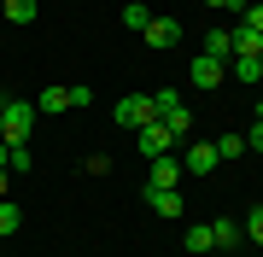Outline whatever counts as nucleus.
Returning <instances> with one entry per match:
<instances>
[{
	"label": "nucleus",
	"instance_id": "obj_1",
	"mask_svg": "<svg viewBox=\"0 0 263 257\" xmlns=\"http://www.w3.org/2000/svg\"><path fill=\"white\" fill-rule=\"evenodd\" d=\"M35 123H41V111H35V100H6L0 105V141H29L35 134Z\"/></svg>",
	"mask_w": 263,
	"mask_h": 257
},
{
	"label": "nucleus",
	"instance_id": "obj_2",
	"mask_svg": "<svg viewBox=\"0 0 263 257\" xmlns=\"http://www.w3.org/2000/svg\"><path fill=\"white\" fill-rule=\"evenodd\" d=\"M158 117V105H152V94H129V100H117V123L123 129H141Z\"/></svg>",
	"mask_w": 263,
	"mask_h": 257
},
{
	"label": "nucleus",
	"instance_id": "obj_3",
	"mask_svg": "<svg viewBox=\"0 0 263 257\" xmlns=\"http://www.w3.org/2000/svg\"><path fill=\"white\" fill-rule=\"evenodd\" d=\"M181 175H187V170H181V158H170V152L152 158V170H146V193H170Z\"/></svg>",
	"mask_w": 263,
	"mask_h": 257
},
{
	"label": "nucleus",
	"instance_id": "obj_4",
	"mask_svg": "<svg viewBox=\"0 0 263 257\" xmlns=\"http://www.w3.org/2000/svg\"><path fill=\"white\" fill-rule=\"evenodd\" d=\"M170 146H176V134H170L158 117H152V123H141V158H146V164H152V158H164Z\"/></svg>",
	"mask_w": 263,
	"mask_h": 257
},
{
	"label": "nucleus",
	"instance_id": "obj_5",
	"mask_svg": "<svg viewBox=\"0 0 263 257\" xmlns=\"http://www.w3.org/2000/svg\"><path fill=\"white\" fill-rule=\"evenodd\" d=\"M199 53H205V58H222V65H228V58H234V29H222V24L205 29V35H199Z\"/></svg>",
	"mask_w": 263,
	"mask_h": 257
},
{
	"label": "nucleus",
	"instance_id": "obj_6",
	"mask_svg": "<svg viewBox=\"0 0 263 257\" xmlns=\"http://www.w3.org/2000/svg\"><path fill=\"white\" fill-rule=\"evenodd\" d=\"M141 35H146V47H176V41H181V24L176 18H152Z\"/></svg>",
	"mask_w": 263,
	"mask_h": 257
},
{
	"label": "nucleus",
	"instance_id": "obj_7",
	"mask_svg": "<svg viewBox=\"0 0 263 257\" xmlns=\"http://www.w3.org/2000/svg\"><path fill=\"white\" fill-rule=\"evenodd\" d=\"M187 76H193L199 88H216V82H222V76H228V65H222V58H205V53H199V58H193V70H187Z\"/></svg>",
	"mask_w": 263,
	"mask_h": 257
},
{
	"label": "nucleus",
	"instance_id": "obj_8",
	"mask_svg": "<svg viewBox=\"0 0 263 257\" xmlns=\"http://www.w3.org/2000/svg\"><path fill=\"white\" fill-rule=\"evenodd\" d=\"M240 240H246V228H240L234 216H216V222H211V246H222V251H234Z\"/></svg>",
	"mask_w": 263,
	"mask_h": 257
},
{
	"label": "nucleus",
	"instance_id": "obj_9",
	"mask_svg": "<svg viewBox=\"0 0 263 257\" xmlns=\"http://www.w3.org/2000/svg\"><path fill=\"white\" fill-rule=\"evenodd\" d=\"M35 111H41V117H53V111H70V88H59V82H53V88H41Z\"/></svg>",
	"mask_w": 263,
	"mask_h": 257
},
{
	"label": "nucleus",
	"instance_id": "obj_10",
	"mask_svg": "<svg viewBox=\"0 0 263 257\" xmlns=\"http://www.w3.org/2000/svg\"><path fill=\"white\" fill-rule=\"evenodd\" d=\"M216 164H222V158H216V146H187V164H181V170H193V175H211Z\"/></svg>",
	"mask_w": 263,
	"mask_h": 257
},
{
	"label": "nucleus",
	"instance_id": "obj_11",
	"mask_svg": "<svg viewBox=\"0 0 263 257\" xmlns=\"http://www.w3.org/2000/svg\"><path fill=\"white\" fill-rule=\"evenodd\" d=\"M158 123H164L170 134H176V141H187V134H193V111H187V105H176V111H164Z\"/></svg>",
	"mask_w": 263,
	"mask_h": 257
},
{
	"label": "nucleus",
	"instance_id": "obj_12",
	"mask_svg": "<svg viewBox=\"0 0 263 257\" xmlns=\"http://www.w3.org/2000/svg\"><path fill=\"white\" fill-rule=\"evenodd\" d=\"M0 12H6L12 24H35V12H41V6H35V0H0Z\"/></svg>",
	"mask_w": 263,
	"mask_h": 257
},
{
	"label": "nucleus",
	"instance_id": "obj_13",
	"mask_svg": "<svg viewBox=\"0 0 263 257\" xmlns=\"http://www.w3.org/2000/svg\"><path fill=\"white\" fill-rule=\"evenodd\" d=\"M18 228H24V210L12 205V199H0V240H12Z\"/></svg>",
	"mask_w": 263,
	"mask_h": 257
},
{
	"label": "nucleus",
	"instance_id": "obj_14",
	"mask_svg": "<svg viewBox=\"0 0 263 257\" xmlns=\"http://www.w3.org/2000/svg\"><path fill=\"white\" fill-rule=\"evenodd\" d=\"M146 205L158 210V216H181V193L170 187V193H146Z\"/></svg>",
	"mask_w": 263,
	"mask_h": 257
},
{
	"label": "nucleus",
	"instance_id": "obj_15",
	"mask_svg": "<svg viewBox=\"0 0 263 257\" xmlns=\"http://www.w3.org/2000/svg\"><path fill=\"white\" fill-rule=\"evenodd\" d=\"M257 47H263V35H257V29H234V53H246V58H257Z\"/></svg>",
	"mask_w": 263,
	"mask_h": 257
},
{
	"label": "nucleus",
	"instance_id": "obj_16",
	"mask_svg": "<svg viewBox=\"0 0 263 257\" xmlns=\"http://www.w3.org/2000/svg\"><path fill=\"white\" fill-rule=\"evenodd\" d=\"M187 251H216L211 246V222H187Z\"/></svg>",
	"mask_w": 263,
	"mask_h": 257
},
{
	"label": "nucleus",
	"instance_id": "obj_17",
	"mask_svg": "<svg viewBox=\"0 0 263 257\" xmlns=\"http://www.w3.org/2000/svg\"><path fill=\"white\" fill-rule=\"evenodd\" d=\"M152 18H158V12H152V6H141V0H135V6H123V24H129V29H146Z\"/></svg>",
	"mask_w": 263,
	"mask_h": 257
},
{
	"label": "nucleus",
	"instance_id": "obj_18",
	"mask_svg": "<svg viewBox=\"0 0 263 257\" xmlns=\"http://www.w3.org/2000/svg\"><path fill=\"white\" fill-rule=\"evenodd\" d=\"M228 65H234V76H240V82H257V76H263V65H257V58H246V53H234Z\"/></svg>",
	"mask_w": 263,
	"mask_h": 257
},
{
	"label": "nucleus",
	"instance_id": "obj_19",
	"mask_svg": "<svg viewBox=\"0 0 263 257\" xmlns=\"http://www.w3.org/2000/svg\"><path fill=\"white\" fill-rule=\"evenodd\" d=\"M240 24L263 35V0H240Z\"/></svg>",
	"mask_w": 263,
	"mask_h": 257
},
{
	"label": "nucleus",
	"instance_id": "obj_20",
	"mask_svg": "<svg viewBox=\"0 0 263 257\" xmlns=\"http://www.w3.org/2000/svg\"><path fill=\"white\" fill-rule=\"evenodd\" d=\"M216 158H246V134H222L216 141Z\"/></svg>",
	"mask_w": 263,
	"mask_h": 257
},
{
	"label": "nucleus",
	"instance_id": "obj_21",
	"mask_svg": "<svg viewBox=\"0 0 263 257\" xmlns=\"http://www.w3.org/2000/svg\"><path fill=\"white\" fill-rule=\"evenodd\" d=\"M29 164H35V152H29V141H18L12 158H6V170H29Z\"/></svg>",
	"mask_w": 263,
	"mask_h": 257
},
{
	"label": "nucleus",
	"instance_id": "obj_22",
	"mask_svg": "<svg viewBox=\"0 0 263 257\" xmlns=\"http://www.w3.org/2000/svg\"><path fill=\"white\" fill-rule=\"evenodd\" d=\"M82 105H94V88H88V82H70V111H82Z\"/></svg>",
	"mask_w": 263,
	"mask_h": 257
},
{
	"label": "nucleus",
	"instance_id": "obj_23",
	"mask_svg": "<svg viewBox=\"0 0 263 257\" xmlns=\"http://www.w3.org/2000/svg\"><path fill=\"white\" fill-rule=\"evenodd\" d=\"M152 105H158V117H164V111H176V105H181V94H176V88H158V94H152Z\"/></svg>",
	"mask_w": 263,
	"mask_h": 257
},
{
	"label": "nucleus",
	"instance_id": "obj_24",
	"mask_svg": "<svg viewBox=\"0 0 263 257\" xmlns=\"http://www.w3.org/2000/svg\"><path fill=\"white\" fill-rule=\"evenodd\" d=\"M240 228H246V240H257V246H263V205H257V210H252V216H246V222H240Z\"/></svg>",
	"mask_w": 263,
	"mask_h": 257
},
{
	"label": "nucleus",
	"instance_id": "obj_25",
	"mask_svg": "<svg viewBox=\"0 0 263 257\" xmlns=\"http://www.w3.org/2000/svg\"><path fill=\"white\" fill-rule=\"evenodd\" d=\"M246 152H263V117H257L252 129H246Z\"/></svg>",
	"mask_w": 263,
	"mask_h": 257
},
{
	"label": "nucleus",
	"instance_id": "obj_26",
	"mask_svg": "<svg viewBox=\"0 0 263 257\" xmlns=\"http://www.w3.org/2000/svg\"><path fill=\"white\" fill-rule=\"evenodd\" d=\"M205 6H216V12H228V6H234V12H240V0H205Z\"/></svg>",
	"mask_w": 263,
	"mask_h": 257
},
{
	"label": "nucleus",
	"instance_id": "obj_27",
	"mask_svg": "<svg viewBox=\"0 0 263 257\" xmlns=\"http://www.w3.org/2000/svg\"><path fill=\"white\" fill-rule=\"evenodd\" d=\"M6 158H12V141H0V170H6Z\"/></svg>",
	"mask_w": 263,
	"mask_h": 257
},
{
	"label": "nucleus",
	"instance_id": "obj_28",
	"mask_svg": "<svg viewBox=\"0 0 263 257\" xmlns=\"http://www.w3.org/2000/svg\"><path fill=\"white\" fill-rule=\"evenodd\" d=\"M0 199H6V170H0Z\"/></svg>",
	"mask_w": 263,
	"mask_h": 257
},
{
	"label": "nucleus",
	"instance_id": "obj_29",
	"mask_svg": "<svg viewBox=\"0 0 263 257\" xmlns=\"http://www.w3.org/2000/svg\"><path fill=\"white\" fill-rule=\"evenodd\" d=\"M257 65H263V47H257Z\"/></svg>",
	"mask_w": 263,
	"mask_h": 257
},
{
	"label": "nucleus",
	"instance_id": "obj_30",
	"mask_svg": "<svg viewBox=\"0 0 263 257\" xmlns=\"http://www.w3.org/2000/svg\"><path fill=\"white\" fill-rule=\"evenodd\" d=\"M257 117H263V105H257Z\"/></svg>",
	"mask_w": 263,
	"mask_h": 257
},
{
	"label": "nucleus",
	"instance_id": "obj_31",
	"mask_svg": "<svg viewBox=\"0 0 263 257\" xmlns=\"http://www.w3.org/2000/svg\"><path fill=\"white\" fill-rule=\"evenodd\" d=\"M0 105H6V100H0Z\"/></svg>",
	"mask_w": 263,
	"mask_h": 257
}]
</instances>
